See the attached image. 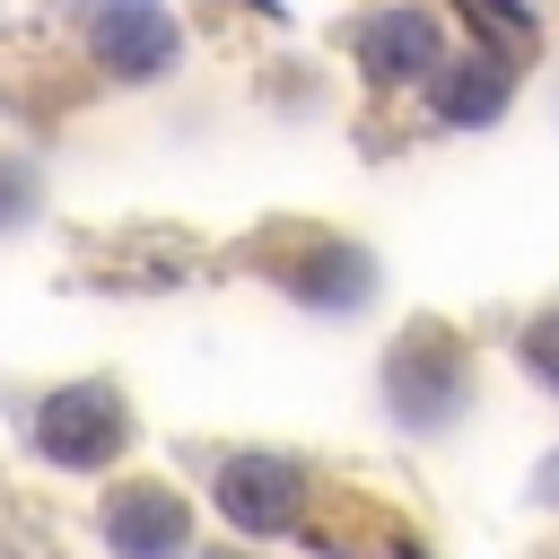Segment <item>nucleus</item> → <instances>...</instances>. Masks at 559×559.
Returning <instances> with one entry per match:
<instances>
[{
    "label": "nucleus",
    "instance_id": "39448f33",
    "mask_svg": "<svg viewBox=\"0 0 559 559\" xmlns=\"http://www.w3.org/2000/svg\"><path fill=\"white\" fill-rule=\"evenodd\" d=\"M358 52H367L376 79H428V70H437V26H428L419 9H393V17H376V26L358 35Z\"/></svg>",
    "mask_w": 559,
    "mask_h": 559
},
{
    "label": "nucleus",
    "instance_id": "7ed1b4c3",
    "mask_svg": "<svg viewBox=\"0 0 559 559\" xmlns=\"http://www.w3.org/2000/svg\"><path fill=\"white\" fill-rule=\"evenodd\" d=\"M96 61L122 70V79L166 70V61H175V17H166L157 0H105V17H96Z\"/></svg>",
    "mask_w": 559,
    "mask_h": 559
},
{
    "label": "nucleus",
    "instance_id": "423d86ee",
    "mask_svg": "<svg viewBox=\"0 0 559 559\" xmlns=\"http://www.w3.org/2000/svg\"><path fill=\"white\" fill-rule=\"evenodd\" d=\"M463 70H472V79H463V87H445V114H454V122H480V114H498V96H507V70H498V61H463Z\"/></svg>",
    "mask_w": 559,
    "mask_h": 559
},
{
    "label": "nucleus",
    "instance_id": "6e6552de",
    "mask_svg": "<svg viewBox=\"0 0 559 559\" xmlns=\"http://www.w3.org/2000/svg\"><path fill=\"white\" fill-rule=\"evenodd\" d=\"M218 559H227V550H218Z\"/></svg>",
    "mask_w": 559,
    "mask_h": 559
},
{
    "label": "nucleus",
    "instance_id": "0eeeda50",
    "mask_svg": "<svg viewBox=\"0 0 559 559\" xmlns=\"http://www.w3.org/2000/svg\"><path fill=\"white\" fill-rule=\"evenodd\" d=\"M533 367H542V376H559V314H550V323H533Z\"/></svg>",
    "mask_w": 559,
    "mask_h": 559
},
{
    "label": "nucleus",
    "instance_id": "f257e3e1",
    "mask_svg": "<svg viewBox=\"0 0 559 559\" xmlns=\"http://www.w3.org/2000/svg\"><path fill=\"white\" fill-rule=\"evenodd\" d=\"M35 437H44V454H52V463H70V472H96V463L122 445V402H114L105 384L52 393V402H44V419H35Z\"/></svg>",
    "mask_w": 559,
    "mask_h": 559
},
{
    "label": "nucleus",
    "instance_id": "20e7f679",
    "mask_svg": "<svg viewBox=\"0 0 559 559\" xmlns=\"http://www.w3.org/2000/svg\"><path fill=\"white\" fill-rule=\"evenodd\" d=\"M105 542H114L122 559H183L192 524H183V507H175L166 489H122V498L105 507Z\"/></svg>",
    "mask_w": 559,
    "mask_h": 559
},
{
    "label": "nucleus",
    "instance_id": "f03ea898",
    "mask_svg": "<svg viewBox=\"0 0 559 559\" xmlns=\"http://www.w3.org/2000/svg\"><path fill=\"white\" fill-rule=\"evenodd\" d=\"M218 507H227V524H245V533H280V524L297 515V463H280V454H236V463H218Z\"/></svg>",
    "mask_w": 559,
    "mask_h": 559
}]
</instances>
